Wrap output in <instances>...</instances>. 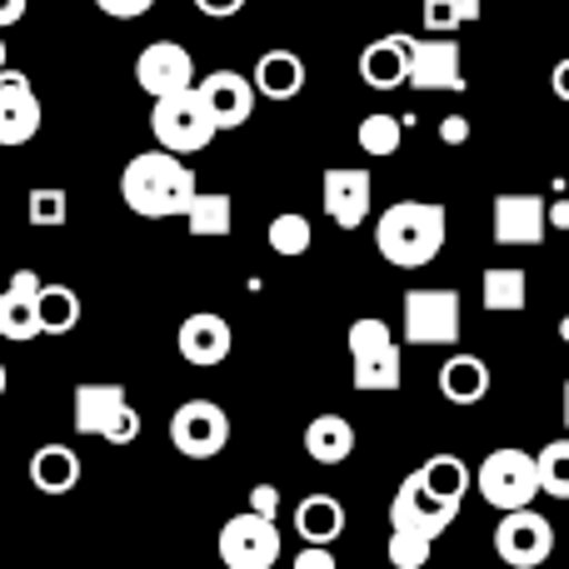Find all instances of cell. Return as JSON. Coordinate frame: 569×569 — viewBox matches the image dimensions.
I'll return each mask as SVG.
<instances>
[{"instance_id": "cell-24", "label": "cell", "mask_w": 569, "mask_h": 569, "mask_svg": "<svg viewBox=\"0 0 569 569\" xmlns=\"http://www.w3.org/2000/svg\"><path fill=\"white\" fill-rule=\"evenodd\" d=\"M256 90L266 100H295L305 90V60L295 56V50H266V56L256 60Z\"/></svg>"}, {"instance_id": "cell-21", "label": "cell", "mask_w": 569, "mask_h": 569, "mask_svg": "<svg viewBox=\"0 0 569 569\" xmlns=\"http://www.w3.org/2000/svg\"><path fill=\"white\" fill-rule=\"evenodd\" d=\"M440 395L450 405H480L490 395V365L480 355H450L440 365Z\"/></svg>"}, {"instance_id": "cell-49", "label": "cell", "mask_w": 569, "mask_h": 569, "mask_svg": "<svg viewBox=\"0 0 569 569\" xmlns=\"http://www.w3.org/2000/svg\"><path fill=\"white\" fill-rule=\"evenodd\" d=\"M0 395H6V365H0Z\"/></svg>"}, {"instance_id": "cell-37", "label": "cell", "mask_w": 569, "mask_h": 569, "mask_svg": "<svg viewBox=\"0 0 569 569\" xmlns=\"http://www.w3.org/2000/svg\"><path fill=\"white\" fill-rule=\"evenodd\" d=\"M96 6L106 10V16H116V20H140L156 0H96Z\"/></svg>"}, {"instance_id": "cell-45", "label": "cell", "mask_w": 569, "mask_h": 569, "mask_svg": "<svg viewBox=\"0 0 569 569\" xmlns=\"http://www.w3.org/2000/svg\"><path fill=\"white\" fill-rule=\"evenodd\" d=\"M560 415H565V425H569V380H565V390H560Z\"/></svg>"}, {"instance_id": "cell-26", "label": "cell", "mask_w": 569, "mask_h": 569, "mask_svg": "<svg viewBox=\"0 0 569 569\" xmlns=\"http://www.w3.org/2000/svg\"><path fill=\"white\" fill-rule=\"evenodd\" d=\"M295 530L305 545H330L345 535V505L335 495H305L295 510Z\"/></svg>"}, {"instance_id": "cell-40", "label": "cell", "mask_w": 569, "mask_h": 569, "mask_svg": "<svg viewBox=\"0 0 569 569\" xmlns=\"http://www.w3.org/2000/svg\"><path fill=\"white\" fill-rule=\"evenodd\" d=\"M196 10L200 16H210V20H226V16H240L246 0H196Z\"/></svg>"}, {"instance_id": "cell-32", "label": "cell", "mask_w": 569, "mask_h": 569, "mask_svg": "<svg viewBox=\"0 0 569 569\" xmlns=\"http://www.w3.org/2000/svg\"><path fill=\"white\" fill-rule=\"evenodd\" d=\"M535 460H540V490L555 500H569V440H550Z\"/></svg>"}, {"instance_id": "cell-29", "label": "cell", "mask_w": 569, "mask_h": 569, "mask_svg": "<svg viewBox=\"0 0 569 569\" xmlns=\"http://www.w3.org/2000/svg\"><path fill=\"white\" fill-rule=\"evenodd\" d=\"M80 325V295L70 284H40V330L66 335Z\"/></svg>"}, {"instance_id": "cell-36", "label": "cell", "mask_w": 569, "mask_h": 569, "mask_svg": "<svg viewBox=\"0 0 569 569\" xmlns=\"http://www.w3.org/2000/svg\"><path fill=\"white\" fill-rule=\"evenodd\" d=\"M290 569H340V565H335L330 545H305V550L295 555V565H290Z\"/></svg>"}, {"instance_id": "cell-11", "label": "cell", "mask_w": 569, "mask_h": 569, "mask_svg": "<svg viewBox=\"0 0 569 569\" xmlns=\"http://www.w3.org/2000/svg\"><path fill=\"white\" fill-rule=\"evenodd\" d=\"M550 236V200L525 196V190H505L495 196V246L505 250H535Z\"/></svg>"}, {"instance_id": "cell-19", "label": "cell", "mask_w": 569, "mask_h": 569, "mask_svg": "<svg viewBox=\"0 0 569 569\" xmlns=\"http://www.w3.org/2000/svg\"><path fill=\"white\" fill-rule=\"evenodd\" d=\"M230 345H236V335H230V325L220 320V315L210 310H196L180 320V335H176V350L186 365H200V370H210V365H220L230 355Z\"/></svg>"}, {"instance_id": "cell-1", "label": "cell", "mask_w": 569, "mask_h": 569, "mask_svg": "<svg viewBox=\"0 0 569 569\" xmlns=\"http://www.w3.org/2000/svg\"><path fill=\"white\" fill-rule=\"evenodd\" d=\"M445 230H450V216L440 200H395L375 220V250L400 270H420L445 250Z\"/></svg>"}, {"instance_id": "cell-18", "label": "cell", "mask_w": 569, "mask_h": 569, "mask_svg": "<svg viewBox=\"0 0 569 569\" xmlns=\"http://www.w3.org/2000/svg\"><path fill=\"white\" fill-rule=\"evenodd\" d=\"M40 284L46 280H36V270H16V276H10L6 295H0V335H6V340L26 345V340H36V335H46L40 330Z\"/></svg>"}, {"instance_id": "cell-28", "label": "cell", "mask_w": 569, "mask_h": 569, "mask_svg": "<svg viewBox=\"0 0 569 569\" xmlns=\"http://www.w3.org/2000/svg\"><path fill=\"white\" fill-rule=\"evenodd\" d=\"M420 480L430 485L440 500H455V505H460L465 490L475 485V475H470V465H465L460 455H430V460L420 465Z\"/></svg>"}, {"instance_id": "cell-42", "label": "cell", "mask_w": 569, "mask_h": 569, "mask_svg": "<svg viewBox=\"0 0 569 569\" xmlns=\"http://www.w3.org/2000/svg\"><path fill=\"white\" fill-rule=\"evenodd\" d=\"M20 16H26V0H0V30L16 26Z\"/></svg>"}, {"instance_id": "cell-4", "label": "cell", "mask_w": 569, "mask_h": 569, "mask_svg": "<svg viewBox=\"0 0 569 569\" xmlns=\"http://www.w3.org/2000/svg\"><path fill=\"white\" fill-rule=\"evenodd\" d=\"M350 360H355V390L365 395H390L400 390L405 365H400V345H395L390 325L380 315H365V320L350 325Z\"/></svg>"}, {"instance_id": "cell-38", "label": "cell", "mask_w": 569, "mask_h": 569, "mask_svg": "<svg viewBox=\"0 0 569 569\" xmlns=\"http://www.w3.org/2000/svg\"><path fill=\"white\" fill-rule=\"evenodd\" d=\"M250 510L276 520V515H280V490H276V485H256V490H250Z\"/></svg>"}, {"instance_id": "cell-9", "label": "cell", "mask_w": 569, "mask_h": 569, "mask_svg": "<svg viewBox=\"0 0 569 569\" xmlns=\"http://www.w3.org/2000/svg\"><path fill=\"white\" fill-rule=\"evenodd\" d=\"M455 515H460V505L440 500V495L420 480V470H415V475H405L395 500H390V530H415V535L440 540V535L455 525Z\"/></svg>"}, {"instance_id": "cell-10", "label": "cell", "mask_w": 569, "mask_h": 569, "mask_svg": "<svg viewBox=\"0 0 569 569\" xmlns=\"http://www.w3.org/2000/svg\"><path fill=\"white\" fill-rule=\"evenodd\" d=\"M230 440V415L216 400H186L170 415V445H176L186 460H210L220 455Z\"/></svg>"}, {"instance_id": "cell-48", "label": "cell", "mask_w": 569, "mask_h": 569, "mask_svg": "<svg viewBox=\"0 0 569 569\" xmlns=\"http://www.w3.org/2000/svg\"><path fill=\"white\" fill-rule=\"evenodd\" d=\"M505 569H545V565H505Z\"/></svg>"}, {"instance_id": "cell-39", "label": "cell", "mask_w": 569, "mask_h": 569, "mask_svg": "<svg viewBox=\"0 0 569 569\" xmlns=\"http://www.w3.org/2000/svg\"><path fill=\"white\" fill-rule=\"evenodd\" d=\"M440 140H445V146H465V140H470V120H465V116H445L440 120Z\"/></svg>"}, {"instance_id": "cell-12", "label": "cell", "mask_w": 569, "mask_h": 569, "mask_svg": "<svg viewBox=\"0 0 569 569\" xmlns=\"http://www.w3.org/2000/svg\"><path fill=\"white\" fill-rule=\"evenodd\" d=\"M495 555L505 565H545L555 555V525L535 505L505 510L500 525H495Z\"/></svg>"}, {"instance_id": "cell-22", "label": "cell", "mask_w": 569, "mask_h": 569, "mask_svg": "<svg viewBox=\"0 0 569 569\" xmlns=\"http://www.w3.org/2000/svg\"><path fill=\"white\" fill-rule=\"evenodd\" d=\"M305 455L315 465H345L355 455V425L345 415H315L305 425Z\"/></svg>"}, {"instance_id": "cell-27", "label": "cell", "mask_w": 569, "mask_h": 569, "mask_svg": "<svg viewBox=\"0 0 569 569\" xmlns=\"http://www.w3.org/2000/svg\"><path fill=\"white\" fill-rule=\"evenodd\" d=\"M525 300H530V276L520 266H495L485 270L480 280V305L490 315H520Z\"/></svg>"}, {"instance_id": "cell-25", "label": "cell", "mask_w": 569, "mask_h": 569, "mask_svg": "<svg viewBox=\"0 0 569 569\" xmlns=\"http://www.w3.org/2000/svg\"><path fill=\"white\" fill-rule=\"evenodd\" d=\"M186 230L196 240H220L236 230V200L226 190H196V200L186 206Z\"/></svg>"}, {"instance_id": "cell-44", "label": "cell", "mask_w": 569, "mask_h": 569, "mask_svg": "<svg viewBox=\"0 0 569 569\" xmlns=\"http://www.w3.org/2000/svg\"><path fill=\"white\" fill-rule=\"evenodd\" d=\"M450 6H455V16L470 26V20H480V6H485V0H450Z\"/></svg>"}, {"instance_id": "cell-35", "label": "cell", "mask_w": 569, "mask_h": 569, "mask_svg": "<svg viewBox=\"0 0 569 569\" xmlns=\"http://www.w3.org/2000/svg\"><path fill=\"white\" fill-rule=\"evenodd\" d=\"M460 26L465 20L455 16L450 0H425V30H430V36H455Z\"/></svg>"}, {"instance_id": "cell-5", "label": "cell", "mask_w": 569, "mask_h": 569, "mask_svg": "<svg viewBox=\"0 0 569 569\" xmlns=\"http://www.w3.org/2000/svg\"><path fill=\"white\" fill-rule=\"evenodd\" d=\"M76 430L96 435L106 445H130L140 440V415L130 405L120 380H90L76 390Z\"/></svg>"}, {"instance_id": "cell-3", "label": "cell", "mask_w": 569, "mask_h": 569, "mask_svg": "<svg viewBox=\"0 0 569 569\" xmlns=\"http://www.w3.org/2000/svg\"><path fill=\"white\" fill-rule=\"evenodd\" d=\"M475 490H480V500L500 515L525 510V505H535V495H545L540 490V460H535L530 450H520V445H500V450H490L480 460Z\"/></svg>"}, {"instance_id": "cell-33", "label": "cell", "mask_w": 569, "mask_h": 569, "mask_svg": "<svg viewBox=\"0 0 569 569\" xmlns=\"http://www.w3.org/2000/svg\"><path fill=\"white\" fill-rule=\"evenodd\" d=\"M395 569H425L435 555V540L430 535H415V530H390V545H385Z\"/></svg>"}, {"instance_id": "cell-31", "label": "cell", "mask_w": 569, "mask_h": 569, "mask_svg": "<svg viewBox=\"0 0 569 569\" xmlns=\"http://www.w3.org/2000/svg\"><path fill=\"white\" fill-rule=\"evenodd\" d=\"M266 240H270V250H276V256H284V260H300L305 250H310L315 230H310V220H305V216H295V210H284V216L270 220Z\"/></svg>"}, {"instance_id": "cell-30", "label": "cell", "mask_w": 569, "mask_h": 569, "mask_svg": "<svg viewBox=\"0 0 569 569\" xmlns=\"http://www.w3.org/2000/svg\"><path fill=\"white\" fill-rule=\"evenodd\" d=\"M355 140H360L365 156H395L405 140V120L400 116H385V110H375V116L360 120V130H355Z\"/></svg>"}, {"instance_id": "cell-16", "label": "cell", "mask_w": 569, "mask_h": 569, "mask_svg": "<svg viewBox=\"0 0 569 569\" xmlns=\"http://www.w3.org/2000/svg\"><path fill=\"white\" fill-rule=\"evenodd\" d=\"M200 96H206L210 116H216L220 130H240L250 116H256V80L240 76V70H210L206 80H200Z\"/></svg>"}, {"instance_id": "cell-34", "label": "cell", "mask_w": 569, "mask_h": 569, "mask_svg": "<svg viewBox=\"0 0 569 569\" xmlns=\"http://www.w3.org/2000/svg\"><path fill=\"white\" fill-rule=\"evenodd\" d=\"M26 216H30V226H40V230L66 226V216H70V196H66V190H30Z\"/></svg>"}, {"instance_id": "cell-6", "label": "cell", "mask_w": 569, "mask_h": 569, "mask_svg": "<svg viewBox=\"0 0 569 569\" xmlns=\"http://www.w3.org/2000/svg\"><path fill=\"white\" fill-rule=\"evenodd\" d=\"M150 130H156V140L166 150H176V156H196V150H206L210 140H216V116H210L206 96H200L196 86L190 90H176V96H160L156 110H150Z\"/></svg>"}, {"instance_id": "cell-17", "label": "cell", "mask_w": 569, "mask_h": 569, "mask_svg": "<svg viewBox=\"0 0 569 569\" xmlns=\"http://www.w3.org/2000/svg\"><path fill=\"white\" fill-rule=\"evenodd\" d=\"M40 130V100L20 70H0V146H26Z\"/></svg>"}, {"instance_id": "cell-46", "label": "cell", "mask_w": 569, "mask_h": 569, "mask_svg": "<svg viewBox=\"0 0 569 569\" xmlns=\"http://www.w3.org/2000/svg\"><path fill=\"white\" fill-rule=\"evenodd\" d=\"M560 340H565V345H569V310H565V315H560Z\"/></svg>"}, {"instance_id": "cell-20", "label": "cell", "mask_w": 569, "mask_h": 569, "mask_svg": "<svg viewBox=\"0 0 569 569\" xmlns=\"http://www.w3.org/2000/svg\"><path fill=\"white\" fill-rule=\"evenodd\" d=\"M360 80L370 90L410 86V36H380L360 50Z\"/></svg>"}, {"instance_id": "cell-7", "label": "cell", "mask_w": 569, "mask_h": 569, "mask_svg": "<svg viewBox=\"0 0 569 569\" xmlns=\"http://www.w3.org/2000/svg\"><path fill=\"white\" fill-rule=\"evenodd\" d=\"M220 565L226 569H276L280 560V525L270 520V515H230L226 525H220Z\"/></svg>"}, {"instance_id": "cell-41", "label": "cell", "mask_w": 569, "mask_h": 569, "mask_svg": "<svg viewBox=\"0 0 569 569\" xmlns=\"http://www.w3.org/2000/svg\"><path fill=\"white\" fill-rule=\"evenodd\" d=\"M550 90H555V96H560L565 100V106H569V56L560 60V66H555L550 70Z\"/></svg>"}, {"instance_id": "cell-13", "label": "cell", "mask_w": 569, "mask_h": 569, "mask_svg": "<svg viewBox=\"0 0 569 569\" xmlns=\"http://www.w3.org/2000/svg\"><path fill=\"white\" fill-rule=\"evenodd\" d=\"M136 86L146 90L150 100L190 90L196 86V60H190V50L180 46V40H150L136 56Z\"/></svg>"}, {"instance_id": "cell-23", "label": "cell", "mask_w": 569, "mask_h": 569, "mask_svg": "<svg viewBox=\"0 0 569 569\" xmlns=\"http://www.w3.org/2000/svg\"><path fill=\"white\" fill-rule=\"evenodd\" d=\"M30 485H36V490H46V495L76 490V485H80V455L70 450V445H60V440L40 445V450L30 455Z\"/></svg>"}, {"instance_id": "cell-15", "label": "cell", "mask_w": 569, "mask_h": 569, "mask_svg": "<svg viewBox=\"0 0 569 569\" xmlns=\"http://www.w3.org/2000/svg\"><path fill=\"white\" fill-rule=\"evenodd\" d=\"M410 86L415 90H465L460 46L450 36L410 40Z\"/></svg>"}, {"instance_id": "cell-43", "label": "cell", "mask_w": 569, "mask_h": 569, "mask_svg": "<svg viewBox=\"0 0 569 569\" xmlns=\"http://www.w3.org/2000/svg\"><path fill=\"white\" fill-rule=\"evenodd\" d=\"M550 230H569V200H550Z\"/></svg>"}, {"instance_id": "cell-2", "label": "cell", "mask_w": 569, "mask_h": 569, "mask_svg": "<svg viewBox=\"0 0 569 569\" xmlns=\"http://www.w3.org/2000/svg\"><path fill=\"white\" fill-rule=\"evenodd\" d=\"M120 196L136 216L146 220H166V216H186V206L196 200V176L190 166L176 156V150H146L126 166L120 176Z\"/></svg>"}, {"instance_id": "cell-8", "label": "cell", "mask_w": 569, "mask_h": 569, "mask_svg": "<svg viewBox=\"0 0 569 569\" xmlns=\"http://www.w3.org/2000/svg\"><path fill=\"white\" fill-rule=\"evenodd\" d=\"M460 295L445 284H420L405 295V340L410 345H455L460 340Z\"/></svg>"}, {"instance_id": "cell-47", "label": "cell", "mask_w": 569, "mask_h": 569, "mask_svg": "<svg viewBox=\"0 0 569 569\" xmlns=\"http://www.w3.org/2000/svg\"><path fill=\"white\" fill-rule=\"evenodd\" d=\"M10 66V50H6V40H0V70H6Z\"/></svg>"}, {"instance_id": "cell-14", "label": "cell", "mask_w": 569, "mask_h": 569, "mask_svg": "<svg viewBox=\"0 0 569 569\" xmlns=\"http://www.w3.org/2000/svg\"><path fill=\"white\" fill-rule=\"evenodd\" d=\"M325 216L335 220L340 230H360L370 220V200H375V180L370 170H355V166H335L325 170Z\"/></svg>"}]
</instances>
